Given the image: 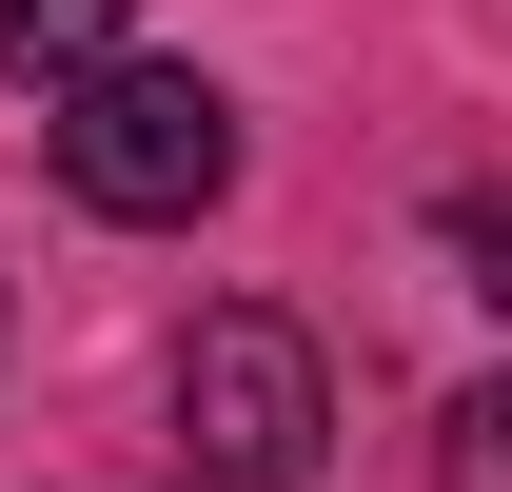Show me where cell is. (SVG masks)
Listing matches in <instances>:
<instances>
[{
	"mask_svg": "<svg viewBox=\"0 0 512 492\" xmlns=\"http://www.w3.org/2000/svg\"><path fill=\"white\" fill-rule=\"evenodd\" d=\"M316 433H335V374L296 315H197L178 335V473L197 492H316Z\"/></svg>",
	"mask_w": 512,
	"mask_h": 492,
	"instance_id": "cell-2",
	"label": "cell"
},
{
	"mask_svg": "<svg viewBox=\"0 0 512 492\" xmlns=\"http://www.w3.org/2000/svg\"><path fill=\"white\" fill-rule=\"evenodd\" d=\"M119 40H138V0H0V79H79Z\"/></svg>",
	"mask_w": 512,
	"mask_h": 492,
	"instance_id": "cell-3",
	"label": "cell"
},
{
	"mask_svg": "<svg viewBox=\"0 0 512 492\" xmlns=\"http://www.w3.org/2000/svg\"><path fill=\"white\" fill-rule=\"evenodd\" d=\"M40 138H60V197L119 217V237H178V217L237 197V99H217L197 60H79Z\"/></svg>",
	"mask_w": 512,
	"mask_h": 492,
	"instance_id": "cell-1",
	"label": "cell"
},
{
	"mask_svg": "<svg viewBox=\"0 0 512 492\" xmlns=\"http://www.w3.org/2000/svg\"><path fill=\"white\" fill-rule=\"evenodd\" d=\"M434 492H512V394H493V374L434 414Z\"/></svg>",
	"mask_w": 512,
	"mask_h": 492,
	"instance_id": "cell-4",
	"label": "cell"
}]
</instances>
